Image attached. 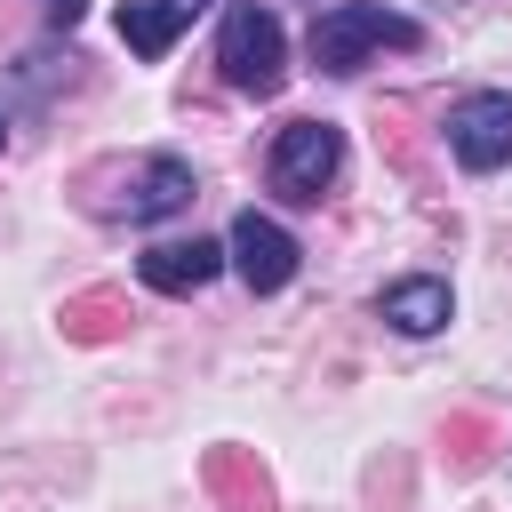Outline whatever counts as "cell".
Here are the masks:
<instances>
[{"label": "cell", "mask_w": 512, "mask_h": 512, "mask_svg": "<svg viewBox=\"0 0 512 512\" xmlns=\"http://www.w3.org/2000/svg\"><path fill=\"white\" fill-rule=\"evenodd\" d=\"M376 48H424V24L400 16V8H384V0H336V8L312 16V64L320 72L352 80Z\"/></svg>", "instance_id": "1"}, {"label": "cell", "mask_w": 512, "mask_h": 512, "mask_svg": "<svg viewBox=\"0 0 512 512\" xmlns=\"http://www.w3.org/2000/svg\"><path fill=\"white\" fill-rule=\"evenodd\" d=\"M216 72L240 96H280V80H288V32H280V16L256 8V0H232L224 24H216Z\"/></svg>", "instance_id": "2"}, {"label": "cell", "mask_w": 512, "mask_h": 512, "mask_svg": "<svg viewBox=\"0 0 512 512\" xmlns=\"http://www.w3.org/2000/svg\"><path fill=\"white\" fill-rule=\"evenodd\" d=\"M336 168H344V128H336V120H288V128L272 136V152H264L272 192L296 200V208H312V200L336 184Z\"/></svg>", "instance_id": "3"}, {"label": "cell", "mask_w": 512, "mask_h": 512, "mask_svg": "<svg viewBox=\"0 0 512 512\" xmlns=\"http://www.w3.org/2000/svg\"><path fill=\"white\" fill-rule=\"evenodd\" d=\"M224 256H232V272L248 280V296H280L288 280H296V232L280 224V216H264V208H240L232 216V232H224Z\"/></svg>", "instance_id": "4"}, {"label": "cell", "mask_w": 512, "mask_h": 512, "mask_svg": "<svg viewBox=\"0 0 512 512\" xmlns=\"http://www.w3.org/2000/svg\"><path fill=\"white\" fill-rule=\"evenodd\" d=\"M448 152H456V168H472V176L512 168V96H504V88L456 96V104H448Z\"/></svg>", "instance_id": "5"}, {"label": "cell", "mask_w": 512, "mask_h": 512, "mask_svg": "<svg viewBox=\"0 0 512 512\" xmlns=\"http://www.w3.org/2000/svg\"><path fill=\"white\" fill-rule=\"evenodd\" d=\"M224 264H232V256H224L216 240H200V232H192V240H160V248H144V256H136V280H144V288H160V296H200Z\"/></svg>", "instance_id": "6"}, {"label": "cell", "mask_w": 512, "mask_h": 512, "mask_svg": "<svg viewBox=\"0 0 512 512\" xmlns=\"http://www.w3.org/2000/svg\"><path fill=\"white\" fill-rule=\"evenodd\" d=\"M176 208H192V160H176V152H152V160L128 176V192H120V216H128V224H160V216H176Z\"/></svg>", "instance_id": "7"}, {"label": "cell", "mask_w": 512, "mask_h": 512, "mask_svg": "<svg viewBox=\"0 0 512 512\" xmlns=\"http://www.w3.org/2000/svg\"><path fill=\"white\" fill-rule=\"evenodd\" d=\"M376 312H384V328H400V336H432V328H448L456 296H448V280L416 272V280H392V288L376 296Z\"/></svg>", "instance_id": "8"}, {"label": "cell", "mask_w": 512, "mask_h": 512, "mask_svg": "<svg viewBox=\"0 0 512 512\" xmlns=\"http://www.w3.org/2000/svg\"><path fill=\"white\" fill-rule=\"evenodd\" d=\"M200 8H208V0H128V8H120V40H128V56H144V64L168 56L176 32H184Z\"/></svg>", "instance_id": "9"}, {"label": "cell", "mask_w": 512, "mask_h": 512, "mask_svg": "<svg viewBox=\"0 0 512 512\" xmlns=\"http://www.w3.org/2000/svg\"><path fill=\"white\" fill-rule=\"evenodd\" d=\"M40 16H48V24H80V16H88V0H40Z\"/></svg>", "instance_id": "10"}, {"label": "cell", "mask_w": 512, "mask_h": 512, "mask_svg": "<svg viewBox=\"0 0 512 512\" xmlns=\"http://www.w3.org/2000/svg\"><path fill=\"white\" fill-rule=\"evenodd\" d=\"M0 144H8V120H0Z\"/></svg>", "instance_id": "11"}]
</instances>
